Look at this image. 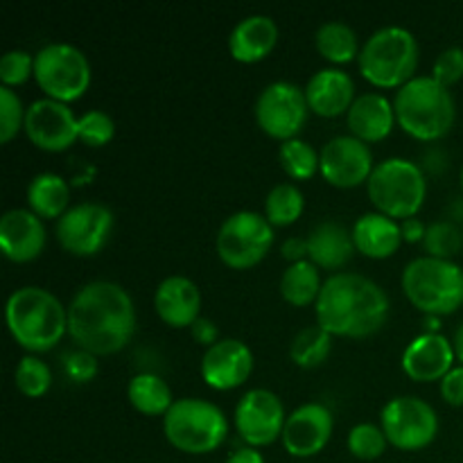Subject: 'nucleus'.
I'll list each match as a JSON object with an SVG mask.
<instances>
[{
	"label": "nucleus",
	"instance_id": "35",
	"mask_svg": "<svg viewBox=\"0 0 463 463\" xmlns=\"http://www.w3.org/2000/svg\"><path fill=\"white\" fill-rule=\"evenodd\" d=\"M14 380H16L18 392L25 393L27 398H41L52 387V369L41 357L25 355L18 360Z\"/></svg>",
	"mask_w": 463,
	"mask_h": 463
},
{
	"label": "nucleus",
	"instance_id": "22",
	"mask_svg": "<svg viewBox=\"0 0 463 463\" xmlns=\"http://www.w3.org/2000/svg\"><path fill=\"white\" fill-rule=\"evenodd\" d=\"M306 98L317 116L337 118L355 102V81L342 68H321L307 80Z\"/></svg>",
	"mask_w": 463,
	"mask_h": 463
},
{
	"label": "nucleus",
	"instance_id": "40",
	"mask_svg": "<svg viewBox=\"0 0 463 463\" xmlns=\"http://www.w3.org/2000/svg\"><path fill=\"white\" fill-rule=\"evenodd\" d=\"M63 371H66L68 380H72V383L77 384L90 383V380H95V375H98L99 371L98 355L84 351V348L68 351L66 355H63Z\"/></svg>",
	"mask_w": 463,
	"mask_h": 463
},
{
	"label": "nucleus",
	"instance_id": "16",
	"mask_svg": "<svg viewBox=\"0 0 463 463\" xmlns=\"http://www.w3.org/2000/svg\"><path fill=\"white\" fill-rule=\"evenodd\" d=\"M77 118L66 102L52 98H41L27 107L25 134L32 143L45 152H63L75 140H80Z\"/></svg>",
	"mask_w": 463,
	"mask_h": 463
},
{
	"label": "nucleus",
	"instance_id": "44",
	"mask_svg": "<svg viewBox=\"0 0 463 463\" xmlns=\"http://www.w3.org/2000/svg\"><path fill=\"white\" fill-rule=\"evenodd\" d=\"M280 256L294 265V262L307 260V238H288L280 247Z\"/></svg>",
	"mask_w": 463,
	"mask_h": 463
},
{
	"label": "nucleus",
	"instance_id": "7",
	"mask_svg": "<svg viewBox=\"0 0 463 463\" xmlns=\"http://www.w3.org/2000/svg\"><path fill=\"white\" fill-rule=\"evenodd\" d=\"M366 193L375 211L402 222L407 217H416V213L423 208L428 197V179L416 161L392 156L375 163L366 181Z\"/></svg>",
	"mask_w": 463,
	"mask_h": 463
},
{
	"label": "nucleus",
	"instance_id": "47",
	"mask_svg": "<svg viewBox=\"0 0 463 463\" xmlns=\"http://www.w3.org/2000/svg\"><path fill=\"white\" fill-rule=\"evenodd\" d=\"M423 326L425 333H439V328H441V317L423 315Z\"/></svg>",
	"mask_w": 463,
	"mask_h": 463
},
{
	"label": "nucleus",
	"instance_id": "2",
	"mask_svg": "<svg viewBox=\"0 0 463 463\" xmlns=\"http://www.w3.org/2000/svg\"><path fill=\"white\" fill-rule=\"evenodd\" d=\"M392 301L383 285L357 271H335L315 303L317 324L333 337H371L384 328Z\"/></svg>",
	"mask_w": 463,
	"mask_h": 463
},
{
	"label": "nucleus",
	"instance_id": "9",
	"mask_svg": "<svg viewBox=\"0 0 463 463\" xmlns=\"http://www.w3.org/2000/svg\"><path fill=\"white\" fill-rule=\"evenodd\" d=\"M34 77L45 98L68 104L89 90L93 72L89 57L77 45L48 43L34 54Z\"/></svg>",
	"mask_w": 463,
	"mask_h": 463
},
{
	"label": "nucleus",
	"instance_id": "24",
	"mask_svg": "<svg viewBox=\"0 0 463 463\" xmlns=\"http://www.w3.org/2000/svg\"><path fill=\"white\" fill-rule=\"evenodd\" d=\"M279 43V25L267 14L240 18L229 34V52L235 61L256 63Z\"/></svg>",
	"mask_w": 463,
	"mask_h": 463
},
{
	"label": "nucleus",
	"instance_id": "10",
	"mask_svg": "<svg viewBox=\"0 0 463 463\" xmlns=\"http://www.w3.org/2000/svg\"><path fill=\"white\" fill-rule=\"evenodd\" d=\"M274 244V226L265 213L238 211L226 217L215 235L217 256L233 269H249L269 253Z\"/></svg>",
	"mask_w": 463,
	"mask_h": 463
},
{
	"label": "nucleus",
	"instance_id": "48",
	"mask_svg": "<svg viewBox=\"0 0 463 463\" xmlns=\"http://www.w3.org/2000/svg\"><path fill=\"white\" fill-rule=\"evenodd\" d=\"M452 346H455V355H457V360L461 362V366H463V324L459 326V328H457V333H455V342H452Z\"/></svg>",
	"mask_w": 463,
	"mask_h": 463
},
{
	"label": "nucleus",
	"instance_id": "46",
	"mask_svg": "<svg viewBox=\"0 0 463 463\" xmlns=\"http://www.w3.org/2000/svg\"><path fill=\"white\" fill-rule=\"evenodd\" d=\"M224 463H265V457L258 452V448L244 446V448H238V450L231 452V455L226 457Z\"/></svg>",
	"mask_w": 463,
	"mask_h": 463
},
{
	"label": "nucleus",
	"instance_id": "3",
	"mask_svg": "<svg viewBox=\"0 0 463 463\" xmlns=\"http://www.w3.org/2000/svg\"><path fill=\"white\" fill-rule=\"evenodd\" d=\"M5 319L12 337L30 355L52 351L68 333V306L39 285L14 289L5 306Z\"/></svg>",
	"mask_w": 463,
	"mask_h": 463
},
{
	"label": "nucleus",
	"instance_id": "42",
	"mask_svg": "<svg viewBox=\"0 0 463 463\" xmlns=\"http://www.w3.org/2000/svg\"><path fill=\"white\" fill-rule=\"evenodd\" d=\"M441 396L450 405H463V366H452L441 380Z\"/></svg>",
	"mask_w": 463,
	"mask_h": 463
},
{
	"label": "nucleus",
	"instance_id": "20",
	"mask_svg": "<svg viewBox=\"0 0 463 463\" xmlns=\"http://www.w3.org/2000/svg\"><path fill=\"white\" fill-rule=\"evenodd\" d=\"M455 346L441 333H423L411 339L401 357L402 371L416 383H434L452 369Z\"/></svg>",
	"mask_w": 463,
	"mask_h": 463
},
{
	"label": "nucleus",
	"instance_id": "18",
	"mask_svg": "<svg viewBox=\"0 0 463 463\" xmlns=\"http://www.w3.org/2000/svg\"><path fill=\"white\" fill-rule=\"evenodd\" d=\"M253 351L242 339L224 337L206 348L199 362V373L203 383L217 392H231L249 380L253 373Z\"/></svg>",
	"mask_w": 463,
	"mask_h": 463
},
{
	"label": "nucleus",
	"instance_id": "45",
	"mask_svg": "<svg viewBox=\"0 0 463 463\" xmlns=\"http://www.w3.org/2000/svg\"><path fill=\"white\" fill-rule=\"evenodd\" d=\"M401 231H402V240L405 242H423L425 240V231H428V224L419 217H407V220L401 222Z\"/></svg>",
	"mask_w": 463,
	"mask_h": 463
},
{
	"label": "nucleus",
	"instance_id": "43",
	"mask_svg": "<svg viewBox=\"0 0 463 463\" xmlns=\"http://www.w3.org/2000/svg\"><path fill=\"white\" fill-rule=\"evenodd\" d=\"M190 333H193L194 342L202 344V346L206 348H211L213 344L220 342V328H217L215 321L208 319V317H199V319L190 326Z\"/></svg>",
	"mask_w": 463,
	"mask_h": 463
},
{
	"label": "nucleus",
	"instance_id": "39",
	"mask_svg": "<svg viewBox=\"0 0 463 463\" xmlns=\"http://www.w3.org/2000/svg\"><path fill=\"white\" fill-rule=\"evenodd\" d=\"M34 75V54L27 50H9L0 57V81L3 86H18Z\"/></svg>",
	"mask_w": 463,
	"mask_h": 463
},
{
	"label": "nucleus",
	"instance_id": "15",
	"mask_svg": "<svg viewBox=\"0 0 463 463\" xmlns=\"http://www.w3.org/2000/svg\"><path fill=\"white\" fill-rule=\"evenodd\" d=\"M373 152L353 134L333 136L319 152V172L335 188H355L373 172Z\"/></svg>",
	"mask_w": 463,
	"mask_h": 463
},
{
	"label": "nucleus",
	"instance_id": "30",
	"mask_svg": "<svg viewBox=\"0 0 463 463\" xmlns=\"http://www.w3.org/2000/svg\"><path fill=\"white\" fill-rule=\"evenodd\" d=\"M317 50L324 59L333 63H348L360 57V39L357 32L344 21L321 23L315 34Z\"/></svg>",
	"mask_w": 463,
	"mask_h": 463
},
{
	"label": "nucleus",
	"instance_id": "38",
	"mask_svg": "<svg viewBox=\"0 0 463 463\" xmlns=\"http://www.w3.org/2000/svg\"><path fill=\"white\" fill-rule=\"evenodd\" d=\"M25 111L21 98L9 86H0V140L9 143L25 127Z\"/></svg>",
	"mask_w": 463,
	"mask_h": 463
},
{
	"label": "nucleus",
	"instance_id": "5",
	"mask_svg": "<svg viewBox=\"0 0 463 463\" xmlns=\"http://www.w3.org/2000/svg\"><path fill=\"white\" fill-rule=\"evenodd\" d=\"M357 63L362 77L378 89H401L416 77L419 41L407 27L384 25L364 41Z\"/></svg>",
	"mask_w": 463,
	"mask_h": 463
},
{
	"label": "nucleus",
	"instance_id": "31",
	"mask_svg": "<svg viewBox=\"0 0 463 463\" xmlns=\"http://www.w3.org/2000/svg\"><path fill=\"white\" fill-rule=\"evenodd\" d=\"M333 351V335L326 333L319 324L306 326L294 335L289 344V360L301 369H317L328 360Z\"/></svg>",
	"mask_w": 463,
	"mask_h": 463
},
{
	"label": "nucleus",
	"instance_id": "13",
	"mask_svg": "<svg viewBox=\"0 0 463 463\" xmlns=\"http://www.w3.org/2000/svg\"><path fill=\"white\" fill-rule=\"evenodd\" d=\"M113 233V213L102 202L72 203L57 220L54 235L72 256H95Z\"/></svg>",
	"mask_w": 463,
	"mask_h": 463
},
{
	"label": "nucleus",
	"instance_id": "11",
	"mask_svg": "<svg viewBox=\"0 0 463 463\" xmlns=\"http://www.w3.org/2000/svg\"><path fill=\"white\" fill-rule=\"evenodd\" d=\"M380 428L398 450H423L437 439L439 416L428 401L419 396H396L384 402Z\"/></svg>",
	"mask_w": 463,
	"mask_h": 463
},
{
	"label": "nucleus",
	"instance_id": "32",
	"mask_svg": "<svg viewBox=\"0 0 463 463\" xmlns=\"http://www.w3.org/2000/svg\"><path fill=\"white\" fill-rule=\"evenodd\" d=\"M306 211V197L301 188L292 181L276 184L267 193L265 199V217L271 226H289L298 220Z\"/></svg>",
	"mask_w": 463,
	"mask_h": 463
},
{
	"label": "nucleus",
	"instance_id": "41",
	"mask_svg": "<svg viewBox=\"0 0 463 463\" xmlns=\"http://www.w3.org/2000/svg\"><path fill=\"white\" fill-rule=\"evenodd\" d=\"M432 77L437 81H441L443 86L450 89L452 84L463 80V48L459 45H450V48L441 50L439 57L434 59L432 66Z\"/></svg>",
	"mask_w": 463,
	"mask_h": 463
},
{
	"label": "nucleus",
	"instance_id": "12",
	"mask_svg": "<svg viewBox=\"0 0 463 463\" xmlns=\"http://www.w3.org/2000/svg\"><path fill=\"white\" fill-rule=\"evenodd\" d=\"M253 113L258 127L271 138H279L280 143L298 138L310 113L306 89L288 80L271 81L258 93Z\"/></svg>",
	"mask_w": 463,
	"mask_h": 463
},
{
	"label": "nucleus",
	"instance_id": "33",
	"mask_svg": "<svg viewBox=\"0 0 463 463\" xmlns=\"http://www.w3.org/2000/svg\"><path fill=\"white\" fill-rule=\"evenodd\" d=\"M279 158L283 170L297 181L312 179L319 172V152L303 138H289L280 143Z\"/></svg>",
	"mask_w": 463,
	"mask_h": 463
},
{
	"label": "nucleus",
	"instance_id": "37",
	"mask_svg": "<svg viewBox=\"0 0 463 463\" xmlns=\"http://www.w3.org/2000/svg\"><path fill=\"white\" fill-rule=\"evenodd\" d=\"M77 131H80L81 143L90 145V147H102V145L111 143L116 136V122L102 109H89L77 118Z\"/></svg>",
	"mask_w": 463,
	"mask_h": 463
},
{
	"label": "nucleus",
	"instance_id": "21",
	"mask_svg": "<svg viewBox=\"0 0 463 463\" xmlns=\"http://www.w3.org/2000/svg\"><path fill=\"white\" fill-rule=\"evenodd\" d=\"M154 307L172 328H190L202 317V289L188 276H165L154 292Z\"/></svg>",
	"mask_w": 463,
	"mask_h": 463
},
{
	"label": "nucleus",
	"instance_id": "34",
	"mask_svg": "<svg viewBox=\"0 0 463 463\" xmlns=\"http://www.w3.org/2000/svg\"><path fill=\"white\" fill-rule=\"evenodd\" d=\"M423 247L428 256L452 260L463 249V231L450 220L430 222L428 231H425Z\"/></svg>",
	"mask_w": 463,
	"mask_h": 463
},
{
	"label": "nucleus",
	"instance_id": "1",
	"mask_svg": "<svg viewBox=\"0 0 463 463\" xmlns=\"http://www.w3.org/2000/svg\"><path fill=\"white\" fill-rule=\"evenodd\" d=\"M134 333V298L113 280H90L68 303V335L77 348L113 355L131 342Z\"/></svg>",
	"mask_w": 463,
	"mask_h": 463
},
{
	"label": "nucleus",
	"instance_id": "36",
	"mask_svg": "<svg viewBox=\"0 0 463 463\" xmlns=\"http://www.w3.org/2000/svg\"><path fill=\"white\" fill-rule=\"evenodd\" d=\"M346 443H348V450H351V455L355 457V459L373 461L384 455L389 439L380 425L364 420V423L353 425L351 432H348Z\"/></svg>",
	"mask_w": 463,
	"mask_h": 463
},
{
	"label": "nucleus",
	"instance_id": "28",
	"mask_svg": "<svg viewBox=\"0 0 463 463\" xmlns=\"http://www.w3.org/2000/svg\"><path fill=\"white\" fill-rule=\"evenodd\" d=\"M127 398L145 416H165L175 405L170 384L156 373L134 375L127 384Z\"/></svg>",
	"mask_w": 463,
	"mask_h": 463
},
{
	"label": "nucleus",
	"instance_id": "29",
	"mask_svg": "<svg viewBox=\"0 0 463 463\" xmlns=\"http://www.w3.org/2000/svg\"><path fill=\"white\" fill-rule=\"evenodd\" d=\"M321 288H324L321 271L312 260L294 262L280 276V294H283L285 301L297 307L317 303Z\"/></svg>",
	"mask_w": 463,
	"mask_h": 463
},
{
	"label": "nucleus",
	"instance_id": "14",
	"mask_svg": "<svg viewBox=\"0 0 463 463\" xmlns=\"http://www.w3.org/2000/svg\"><path fill=\"white\" fill-rule=\"evenodd\" d=\"M285 405L269 389H249L235 405V430L251 448H262L280 439L285 428Z\"/></svg>",
	"mask_w": 463,
	"mask_h": 463
},
{
	"label": "nucleus",
	"instance_id": "8",
	"mask_svg": "<svg viewBox=\"0 0 463 463\" xmlns=\"http://www.w3.org/2000/svg\"><path fill=\"white\" fill-rule=\"evenodd\" d=\"M163 434L185 455H208L226 441L229 419L203 398H179L163 416Z\"/></svg>",
	"mask_w": 463,
	"mask_h": 463
},
{
	"label": "nucleus",
	"instance_id": "49",
	"mask_svg": "<svg viewBox=\"0 0 463 463\" xmlns=\"http://www.w3.org/2000/svg\"><path fill=\"white\" fill-rule=\"evenodd\" d=\"M459 181H461V190H463V165H461V175H459Z\"/></svg>",
	"mask_w": 463,
	"mask_h": 463
},
{
	"label": "nucleus",
	"instance_id": "25",
	"mask_svg": "<svg viewBox=\"0 0 463 463\" xmlns=\"http://www.w3.org/2000/svg\"><path fill=\"white\" fill-rule=\"evenodd\" d=\"M355 251L353 231L342 222L324 220L307 235V260L315 262L319 269H342Z\"/></svg>",
	"mask_w": 463,
	"mask_h": 463
},
{
	"label": "nucleus",
	"instance_id": "27",
	"mask_svg": "<svg viewBox=\"0 0 463 463\" xmlns=\"http://www.w3.org/2000/svg\"><path fill=\"white\" fill-rule=\"evenodd\" d=\"M71 203V185L61 175L41 172L27 185V206L41 220H59Z\"/></svg>",
	"mask_w": 463,
	"mask_h": 463
},
{
	"label": "nucleus",
	"instance_id": "17",
	"mask_svg": "<svg viewBox=\"0 0 463 463\" xmlns=\"http://www.w3.org/2000/svg\"><path fill=\"white\" fill-rule=\"evenodd\" d=\"M333 430V411L324 402H303L285 420L280 441L289 455L297 459H307L319 455L328 446Z\"/></svg>",
	"mask_w": 463,
	"mask_h": 463
},
{
	"label": "nucleus",
	"instance_id": "4",
	"mask_svg": "<svg viewBox=\"0 0 463 463\" xmlns=\"http://www.w3.org/2000/svg\"><path fill=\"white\" fill-rule=\"evenodd\" d=\"M396 122L419 140H439L452 129L457 118L450 89L432 75H416L396 90Z\"/></svg>",
	"mask_w": 463,
	"mask_h": 463
},
{
	"label": "nucleus",
	"instance_id": "19",
	"mask_svg": "<svg viewBox=\"0 0 463 463\" xmlns=\"http://www.w3.org/2000/svg\"><path fill=\"white\" fill-rule=\"evenodd\" d=\"M48 233L43 220L30 208H9L0 217V247L14 262H30L43 253Z\"/></svg>",
	"mask_w": 463,
	"mask_h": 463
},
{
	"label": "nucleus",
	"instance_id": "26",
	"mask_svg": "<svg viewBox=\"0 0 463 463\" xmlns=\"http://www.w3.org/2000/svg\"><path fill=\"white\" fill-rule=\"evenodd\" d=\"M353 242L360 253L369 258H389L402 244L401 222L384 213H364L353 224Z\"/></svg>",
	"mask_w": 463,
	"mask_h": 463
},
{
	"label": "nucleus",
	"instance_id": "23",
	"mask_svg": "<svg viewBox=\"0 0 463 463\" xmlns=\"http://www.w3.org/2000/svg\"><path fill=\"white\" fill-rule=\"evenodd\" d=\"M346 122L355 138L364 140V143H378V140L387 138L396 125L393 99L383 93H375V90L357 95L355 102L348 109Z\"/></svg>",
	"mask_w": 463,
	"mask_h": 463
},
{
	"label": "nucleus",
	"instance_id": "6",
	"mask_svg": "<svg viewBox=\"0 0 463 463\" xmlns=\"http://www.w3.org/2000/svg\"><path fill=\"white\" fill-rule=\"evenodd\" d=\"M402 292L423 315H452L463 303V269L443 258H411L401 276Z\"/></svg>",
	"mask_w": 463,
	"mask_h": 463
}]
</instances>
